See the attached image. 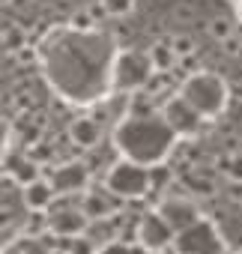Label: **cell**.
Returning a JSON list of instances; mask_svg holds the SVG:
<instances>
[{"instance_id":"obj_10","label":"cell","mask_w":242,"mask_h":254,"mask_svg":"<svg viewBox=\"0 0 242 254\" xmlns=\"http://www.w3.org/2000/svg\"><path fill=\"white\" fill-rule=\"evenodd\" d=\"M66 132H69V141L78 150H96L102 144V138H105V126L99 120H93L90 114H81L66 126Z\"/></svg>"},{"instance_id":"obj_13","label":"cell","mask_w":242,"mask_h":254,"mask_svg":"<svg viewBox=\"0 0 242 254\" xmlns=\"http://www.w3.org/2000/svg\"><path fill=\"white\" fill-rule=\"evenodd\" d=\"M147 57H150V66H153V72H156V75H168V72H174V69L180 66V57L174 54V48H171V42H168V39L153 42V45H150V51H147Z\"/></svg>"},{"instance_id":"obj_22","label":"cell","mask_w":242,"mask_h":254,"mask_svg":"<svg viewBox=\"0 0 242 254\" xmlns=\"http://www.w3.org/2000/svg\"><path fill=\"white\" fill-rule=\"evenodd\" d=\"M99 254H129V248H126L123 242H111V245H105Z\"/></svg>"},{"instance_id":"obj_17","label":"cell","mask_w":242,"mask_h":254,"mask_svg":"<svg viewBox=\"0 0 242 254\" xmlns=\"http://www.w3.org/2000/svg\"><path fill=\"white\" fill-rule=\"evenodd\" d=\"M168 42H171V48H174V54H177L180 60L197 54V42H194V36H188V33H174V36H168Z\"/></svg>"},{"instance_id":"obj_24","label":"cell","mask_w":242,"mask_h":254,"mask_svg":"<svg viewBox=\"0 0 242 254\" xmlns=\"http://www.w3.org/2000/svg\"><path fill=\"white\" fill-rule=\"evenodd\" d=\"M15 60H18V63H33V60H36V57H33V48L24 45L21 51H15Z\"/></svg>"},{"instance_id":"obj_2","label":"cell","mask_w":242,"mask_h":254,"mask_svg":"<svg viewBox=\"0 0 242 254\" xmlns=\"http://www.w3.org/2000/svg\"><path fill=\"white\" fill-rule=\"evenodd\" d=\"M177 93H180L206 123H209V120H218V117L227 111V102H230V84H227L221 75L209 72V69H200L197 75H188V78L180 84Z\"/></svg>"},{"instance_id":"obj_21","label":"cell","mask_w":242,"mask_h":254,"mask_svg":"<svg viewBox=\"0 0 242 254\" xmlns=\"http://www.w3.org/2000/svg\"><path fill=\"white\" fill-rule=\"evenodd\" d=\"M87 9H90V15H93V21H96V24L108 18V12H105V6H102V3H90Z\"/></svg>"},{"instance_id":"obj_11","label":"cell","mask_w":242,"mask_h":254,"mask_svg":"<svg viewBox=\"0 0 242 254\" xmlns=\"http://www.w3.org/2000/svg\"><path fill=\"white\" fill-rule=\"evenodd\" d=\"M120 209H123V200H117L111 191H87V194H81V212L90 218V224L93 221H108V218H114Z\"/></svg>"},{"instance_id":"obj_28","label":"cell","mask_w":242,"mask_h":254,"mask_svg":"<svg viewBox=\"0 0 242 254\" xmlns=\"http://www.w3.org/2000/svg\"><path fill=\"white\" fill-rule=\"evenodd\" d=\"M221 254H230V251H221Z\"/></svg>"},{"instance_id":"obj_7","label":"cell","mask_w":242,"mask_h":254,"mask_svg":"<svg viewBox=\"0 0 242 254\" xmlns=\"http://www.w3.org/2000/svg\"><path fill=\"white\" fill-rule=\"evenodd\" d=\"M48 183L54 186L57 197H72V194H87V186H90V168L78 159H69V162H60L51 174H48Z\"/></svg>"},{"instance_id":"obj_4","label":"cell","mask_w":242,"mask_h":254,"mask_svg":"<svg viewBox=\"0 0 242 254\" xmlns=\"http://www.w3.org/2000/svg\"><path fill=\"white\" fill-rule=\"evenodd\" d=\"M153 66L147 51H120L114 60V90L123 96H135L141 90H147V84L153 81Z\"/></svg>"},{"instance_id":"obj_27","label":"cell","mask_w":242,"mask_h":254,"mask_svg":"<svg viewBox=\"0 0 242 254\" xmlns=\"http://www.w3.org/2000/svg\"><path fill=\"white\" fill-rule=\"evenodd\" d=\"M236 254H242V248H239V251H236Z\"/></svg>"},{"instance_id":"obj_16","label":"cell","mask_w":242,"mask_h":254,"mask_svg":"<svg viewBox=\"0 0 242 254\" xmlns=\"http://www.w3.org/2000/svg\"><path fill=\"white\" fill-rule=\"evenodd\" d=\"M218 171H221L230 183H239V186H242V150L224 156V159L218 162Z\"/></svg>"},{"instance_id":"obj_1","label":"cell","mask_w":242,"mask_h":254,"mask_svg":"<svg viewBox=\"0 0 242 254\" xmlns=\"http://www.w3.org/2000/svg\"><path fill=\"white\" fill-rule=\"evenodd\" d=\"M177 135L171 132V126L162 120V114L153 117H126L117 126V147L123 153V159L156 168L168 150L174 147Z\"/></svg>"},{"instance_id":"obj_8","label":"cell","mask_w":242,"mask_h":254,"mask_svg":"<svg viewBox=\"0 0 242 254\" xmlns=\"http://www.w3.org/2000/svg\"><path fill=\"white\" fill-rule=\"evenodd\" d=\"M135 236H138V245H141L144 251H165L168 245H174V242H177V233L171 230V224H168L156 209H153V212H147V215L138 221Z\"/></svg>"},{"instance_id":"obj_19","label":"cell","mask_w":242,"mask_h":254,"mask_svg":"<svg viewBox=\"0 0 242 254\" xmlns=\"http://www.w3.org/2000/svg\"><path fill=\"white\" fill-rule=\"evenodd\" d=\"M72 27L75 30H96V21H93V15H90V9H81V12H75L72 15Z\"/></svg>"},{"instance_id":"obj_26","label":"cell","mask_w":242,"mask_h":254,"mask_svg":"<svg viewBox=\"0 0 242 254\" xmlns=\"http://www.w3.org/2000/svg\"><path fill=\"white\" fill-rule=\"evenodd\" d=\"M9 221H12V212H9V209H0V227L9 224Z\"/></svg>"},{"instance_id":"obj_12","label":"cell","mask_w":242,"mask_h":254,"mask_svg":"<svg viewBox=\"0 0 242 254\" xmlns=\"http://www.w3.org/2000/svg\"><path fill=\"white\" fill-rule=\"evenodd\" d=\"M21 194H24V206H27L33 215H48L51 206H54V200H57V191H54V186L48 183V177H39V180H33L30 186H24Z\"/></svg>"},{"instance_id":"obj_5","label":"cell","mask_w":242,"mask_h":254,"mask_svg":"<svg viewBox=\"0 0 242 254\" xmlns=\"http://www.w3.org/2000/svg\"><path fill=\"white\" fill-rule=\"evenodd\" d=\"M159 114H162V120L171 126V132H174L177 138H191V135H197V129L206 123L180 93H171V96L162 102Z\"/></svg>"},{"instance_id":"obj_25","label":"cell","mask_w":242,"mask_h":254,"mask_svg":"<svg viewBox=\"0 0 242 254\" xmlns=\"http://www.w3.org/2000/svg\"><path fill=\"white\" fill-rule=\"evenodd\" d=\"M230 99L233 102H242V81H233L230 84Z\"/></svg>"},{"instance_id":"obj_3","label":"cell","mask_w":242,"mask_h":254,"mask_svg":"<svg viewBox=\"0 0 242 254\" xmlns=\"http://www.w3.org/2000/svg\"><path fill=\"white\" fill-rule=\"evenodd\" d=\"M153 168L147 165H138V162H129V159H120L117 165L108 168L102 186L105 191H111L117 200H141L153 191Z\"/></svg>"},{"instance_id":"obj_23","label":"cell","mask_w":242,"mask_h":254,"mask_svg":"<svg viewBox=\"0 0 242 254\" xmlns=\"http://www.w3.org/2000/svg\"><path fill=\"white\" fill-rule=\"evenodd\" d=\"M174 18H180V21H191V18H194V12H191V6H188V3H182V6L174 12Z\"/></svg>"},{"instance_id":"obj_6","label":"cell","mask_w":242,"mask_h":254,"mask_svg":"<svg viewBox=\"0 0 242 254\" xmlns=\"http://www.w3.org/2000/svg\"><path fill=\"white\" fill-rule=\"evenodd\" d=\"M156 212L171 224V230H174L177 236L203 221V218H200V209H197V203H194V197H188V194H168V197H162L159 206H156Z\"/></svg>"},{"instance_id":"obj_20","label":"cell","mask_w":242,"mask_h":254,"mask_svg":"<svg viewBox=\"0 0 242 254\" xmlns=\"http://www.w3.org/2000/svg\"><path fill=\"white\" fill-rule=\"evenodd\" d=\"M177 69H182V72H185V78H188V75H197V72H200V54H191V57H182Z\"/></svg>"},{"instance_id":"obj_14","label":"cell","mask_w":242,"mask_h":254,"mask_svg":"<svg viewBox=\"0 0 242 254\" xmlns=\"http://www.w3.org/2000/svg\"><path fill=\"white\" fill-rule=\"evenodd\" d=\"M182 183L188 186V197H203V194H215V183H212V174H203V171H188L182 177Z\"/></svg>"},{"instance_id":"obj_9","label":"cell","mask_w":242,"mask_h":254,"mask_svg":"<svg viewBox=\"0 0 242 254\" xmlns=\"http://www.w3.org/2000/svg\"><path fill=\"white\" fill-rule=\"evenodd\" d=\"M90 227V218L81 212V206H57L48 212V230L63 239H78Z\"/></svg>"},{"instance_id":"obj_15","label":"cell","mask_w":242,"mask_h":254,"mask_svg":"<svg viewBox=\"0 0 242 254\" xmlns=\"http://www.w3.org/2000/svg\"><path fill=\"white\" fill-rule=\"evenodd\" d=\"M206 30H209V36H212L215 42H221V45H227V42L233 39V21H230L227 15H212V18L206 21Z\"/></svg>"},{"instance_id":"obj_18","label":"cell","mask_w":242,"mask_h":254,"mask_svg":"<svg viewBox=\"0 0 242 254\" xmlns=\"http://www.w3.org/2000/svg\"><path fill=\"white\" fill-rule=\"evenodd\" d=\"M99 3L105 6V12H108L111 18H126V15L135 9L138 0H99Z\"/></svg>"}]
</instances>
